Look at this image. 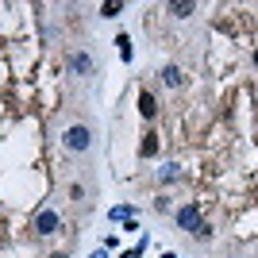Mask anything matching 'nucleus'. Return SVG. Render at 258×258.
<instances>
[{"instance_id": "nucleus-1", "label": "nucleus", "mask_w": 258, "mask_h": 258, "mask_svg": "<svg viewBox=\"0 0 258 258\" xmlns=\"http://www.w3.org/2000/svg\"><path fill=\"white\" fill-rule=\"evenodd\" d=\"M62 143H66V151H74V154H89L93 151V127L89 123H70L62 131Z\"/></svg>"}, {"instance_id": "nucleus-2", "label": "nucleus", "mask_w": 258, "mask_h": 258, "mask_svg": "<svg viewBox=\"0 0 258 258\" xmlns=\"http://www.w3.org/2000/svg\"><path fill=\"white\" fill-rule=\"evenodd\" d=\"M201 224H205V220H201V208H197V205L177 208V227H181V231H189V235H193Z\"/></svg>"}, {"instance_id": "nucleus-3", "label": "nucleus", "mask_w": 258, "mask_h": 258, "mask_svg": "<svg viewBox=\"0 0 258 258\" xmlns=\"http://www.w3.org/2000/svg\"><path fill=\"white\" fill-rule=\"evenodd\" d=\"M35 231H39V235H54V231H58V212H54V208H43V212L35 216Z\"/></svg>"}, {"instance_id": "nucleus-4", "label": "nucleus", "mask_w": 258, "mask_h": 258, "mask_svg": "<svg viewBox=\"0 0 258 258\" xmlns=\"http://www.w3.org/2000/svg\"><path fill=\"white\" fill-rule=\"evenodd\" d=\"M70 70L81 74V77H93V58H89L85 50H74V54H70Z\"/></svg>"}, {"instance_id": "nucleus-5", "label": "nucleus", "mask_w": 258, "mask_h": 258, "mask_svg": "<svg viewBox=\"0 0 258 258\" xmlns=\"http://www.w3.org/2000/svg\"><path fill=\"white\" fill-rule=\"evenodd\" d=\"M139 116L143 119H154V116H158V100H154V93H139Z\"/></svg>"}, {"instance_id": "nucleus-6", "label": "nucleus", "mask_w": 258, "mask_h": 258, "mask_svg": "<svg viewBox=\"0 0 258 258\" xmlns=\"http://www.w3.org/2000/svg\"><path fill=\"white\" fill-rule=\"evenodd\" d=\"M162 81H166V85H170V89H177V85H181V81H185V74H181V70H177V66H162Z\"/></svg>"}, {"instance_id": "nucleus-7", "label": "nucleus", "mask_w": 258, "mask_h": 258, "mask_svg": "<svg viewBox=\"0 0 258 258\" xmlns=\"http://www.w3.org/2000/svg\"><path fill=\"white\" fill-rule=\"evenodd\" d=\"M166 12H173L177 20H185V16H193L197 4H189V0H177V4H166Z\"/></svg>"}, {"instance_id": "nucleus-8", "label": "nucleus", "mask_w": 258, "mask_h": 258, "mask_svg": "<svg viewBox=\"0 0 258 258\" xmlns=\"http://www.w3.org/2000/svg\"><path fill=\"white\" fill-rule=\"evenodd\" d=\"M139 154H143V158H154V154H158V135H143Z\"/></svg>"}, {"instance_id": "nucleus-9", "label": "nucleus", "mask_w": 258, "mask_h": 258, "mask_svg": "<svg viewBox=\"0 0 258 258\" xmlns=\"http://www.w3.org/2000/svg\"><path fill=\"white\" fill-rule=\"evenodd\" d=\"M116 46H119V58H123V62H131V39H127V35H119Z\"/></svg>"}, {"instance_id": "nucleus-10", "label": "nucleus", "mask_w": 258, "mask_h": 258, "mask_svg": "<svg viewBox=\"0 0 258 258\" xmlns=\"http://www.w3.org/2000/svg\"><path fill=\"white\" fill-rule=\"evenodd\" d=\"M193 239H201V243H208V239H212V227H208V224H201V227H197V231H193Z\"/></svg>"}, {"instance_id": "nucleus-11", "label": "nucleus", "mask_w": 258, "mask_h": 258, "mask_svg": "<svg viewBox=\"0 0 258 258\" xmlns=\"http://www.w3.org/2000/svg\"><path fill=\"white\" fill-rule=\"evenodd\" d=\"M173 177H177V166H173V162H166V166H162V181H173Z\"/></svg>"}]
</instances>
